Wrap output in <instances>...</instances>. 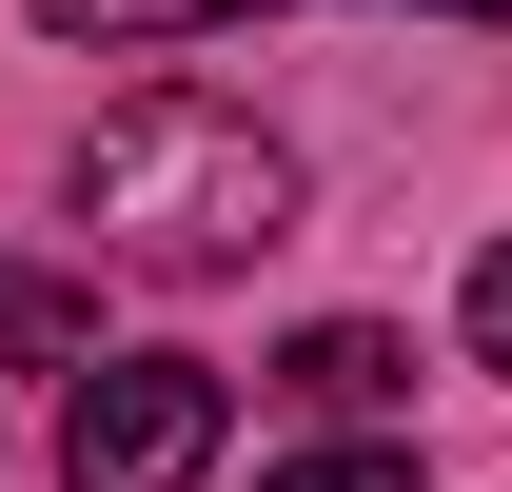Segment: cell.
Segmentation results:
<instances>
[{
  "label": "cell",
  "mask_w": 512,
  "mask_h": 492,
  "mask_svg": "<svg viewBox=\"0 0 512 492\" xmlns=\"http://www.w3.org/2000/svg\"><path fill=\"white\" fill-rule=\"evenodd\" d=\"M217 20H276V0H40V40H217Z\"/></svg>",
  "instance_id": "5"
},
{
  "label": "cell",
  "mask_w": 512,
  "mask_h": 492,
  "mask_svg": "<svg viewBox=\"0 0 512 492\" xmlns=\"http://www.w3.org/2000/svg\"><path fill=\"white\" fill-rule=\"evenodd\" d=\"M79 217L138 276H256V256L296 237V158L237 99H119V119L79 138Z\"/></svg>",
  "instance_id": "1"
},
{
  "label": "cell",
  "mask_w": 512,
  "mask_h": 492,
  "mask_svg": "<svg viewBox=\"0 0 512 492\" xmlns=\"http://www.w3.org/2000/svg\"><path fill=\"white\" fill-rule=\"evenodd\" d=\"M276 394H296V414H394V394H414V355H394L375 315H316V335L276 355Z\"/></svg>",
  "instance_id": "3"
},
{
  "label": "cell",
  "mask_w": 512,
  "mask_h": 492,
  "mask_svg": "<svg viewBox=\"0 0 512 492\" xmlns=\"http://www.w3.org/2000/svg\"><path fill=\"white\" fill-rule=\"evenodd\" d=\"M256 492H414V453L394 433H335V453H296V473H256Z\"/></svg>",
  "instance_id": "6"
},
{
  "label": "cell",
  "mask_w": 512,
  "mask_h": 492,
  "mask_svg": "<svg viewBox=\"0 0 512 492\" xmlns=\"http://www.w3.org/2000/svg\"><path fill=\"white\" fill-rule=\"evenodd\" d=\"M473 374H512V237L473 256Z\"/></svg>",
  "instance_id": "7"
},
{
  "label": "cell",
  "mask_w": 512,
  "mask_h": 492,
  "mask_svg": "<svg viewBox=\"0 0 512 492\" xmlns=\"http://www.w3.org/2000/svg\"><path fill=\"white\" fill-rule=\"evenodd\" d=\"M217 433H237V374H217V355H79L60 492H197Z\"/></svg>",
  "instance_id": "2"
},
{
  "label": "cell",
  "mask_w": 512,
  "mask_h": 492,
  "mask_svg": "<svg viewBox=\"0 0 512 492\" xmlns=\"http://www.w3.org/2000/svg\"><path fill=\"white\" fill-rule=\"evenodd\" d=\"M394 20H512V0H394Z\"/></svg>",
  "instance_id": "8"
},
{
  "label": "cell",
  "mask_w": 512,
  "mask_h": 492,
  "mask_svg": "<svg viewBox=\"0 0 512 492\" xmlns=\"http://www.w3.org/2000/svg\"><path fill=\"white\" fill-rule=\"evenodd\" d=\"M0 355H20V374H79V355H99V296H79L60 256H0Z\"/></svg>",
  "instance_id": "4"
}]
</instances>
